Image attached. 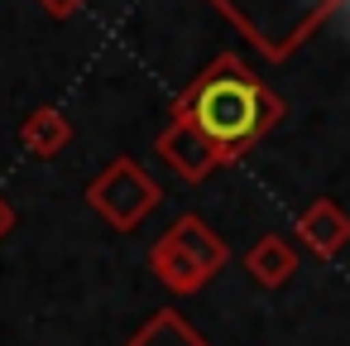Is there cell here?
<instances>
[{"instance_id": "1", "label": "cell", "mask_w": 350, "mask_h": 346, "mask_svg": "<svg viewBox=\"0 0 350 346\" xmlns=\"http://www.w3.org/2000/svg\"><path fill=\"white\" fill-rule=\"evenodd\" d=\"M264 121V101L245 77H216L197 101V125L216 145H245Z\"/></svg>"}]
</instances>
